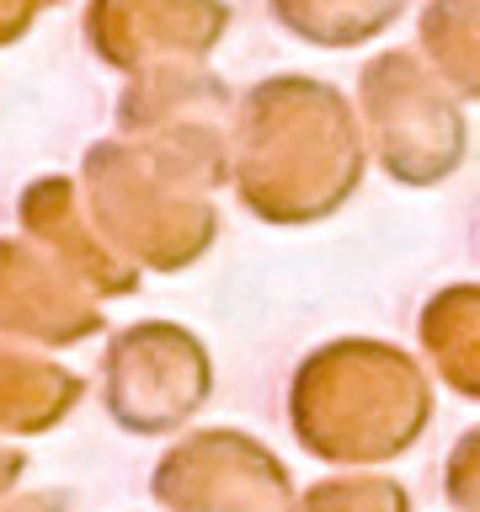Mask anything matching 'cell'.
Wrapping results in <instances>:
<instances>
[{
    "label": "cell",
    "mask_w": 480,
    "mask_h": 512,
    "mask_svg": "<svg viewBox=\"0 0 480 512\" xmlns=\"http://www.w3.org/2000/svg\"><path fill=\"white\" fill-rule=\"evenodd\" d=\"M22 512H54V507H43V502H27Z\"/></svg>",
    "instance_id": "277c9868"
},
{
    "label": "cell",
    "mask_w": 480,
    "mask_h": 512,
    "mask_svg": "<svg viewBox=\"0 0 480 512\" xmlns=\"http://www.w3.org/2000/svg\"><path fill=\"white\" fill-rule=\"evenodd\" d=\"M160 496L182 512H278L283 475L262 448L214 432L160 464Z\"/></svg>",
    "instance_id": "7a4b0ae2"
},
{
    "label": "cell",
    "mask_w": 480,
    "mask_h": 512,
    "mask_svg": "<svg viewBox=\"0 0 480 512\" xmlns=\"http://www.w3.org/2000/svg\"><path fill=\"white\" fill-rule=\"evenodd\" d=\"M304 512H406V502H400L395 486H320L310 502H304Z\"/></svg>",
    "instance_id": "3957f363"
},
{
    "label": "cell",
    "mask_w": 480,
    "mask_h": 512,
    "mask_svg": "<svg viewBox=\"0 0 480 512\" xmlns=\"http://www.w3.org/2000/svg\"><path fill=\"white\" fill-rule=\"evenodd\" d=\"M422 390L411 384V374L400 363H390L384 374L374 368H347L342 379H310V390L294 395L299 432L310 438L315 454L331 459H374L395 454L411 443L416 422H422Z\"/></svg>",
    "instance_id": "6da1fadb"
}]
</instances>
